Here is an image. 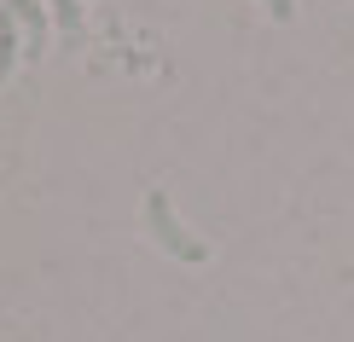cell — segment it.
I'll return each mask as SVG.
<instances>
[{
	"label": "cell",
	"instance_id": "1",
	"mask_svg": "<svg viewBox=\"0 0 354 342\" xmlns=\"http://www.w3.org/2000/svg\"><path fill=\"white\" fill-rule=\"evenodd\" d=\"M145 232H151V238L169 249L174 261H192V267H198V261H209V244H203V238H192V232L180 227V215L169 209V198H163V191H145Z\"/></svg>",
	"mask_w": 354,
	"mask_h": 342
},
{
	"label": "cell",
	"instance_id": "2",
	"mask_svg": "<svg viewBox=\"0 0 354 342\" xmlns=\"http://www.w3.org/2000/svg\"><path fill=\"white\" fill-rule=\"evenodd\" d=\"M0 6L18 18V29H24V53L41 58V47H47V23H53L47 6H41V0H0Z\"/></svg>",
	"mask_w": 354,
	"mask_h": 342
},
{
	"label": "cell",
	"instance_id": "3",
	"mask_svg": "<svg viewBox=\"0 0 354 342\" xmlns=\"http://www.w3.org/2000/svg\"><path fill=\"white\" fill-rule=\"evenodd\" d=\"M18 53H24V29H18V18H12L6 6H0V82L12 76V64H18Z\"/></svg>",
	"mask_w": 354,
	"mask_h": 342
},
{
	"label": "cell",
	"instance_id": "4",
	"mask_svg": "<svg viewBox=\"0 0 354 342\" xmlns=\"http://www.w3.org/2000/svg\"><path fill=\"white\" fill-rule=\"evenodd\" d=\"M53 23L64 35H82V0H53Z\"/></svg>",
	"mask_w": 354,
	"mask_h": 342
},
{
	"label": "cell",
	"instance_id": "5",
	"mask_svg": "<svg viewBox=\"0 0 354 342\" xmlns=\"http://www.w3.org/2000/svg\"><path fill=\"white\" fill-rule=\"evenodd\" d=\"M261 6H268L279 23H290V18H297V0H261Z\"/></svg>",
	"mask_w": 354,
	"mask_h": 342
}]
</instances>
